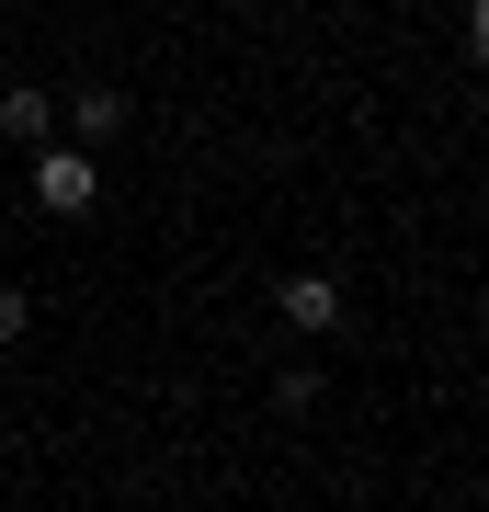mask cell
Instances as JSON below:
<instances>
[{"label":"cell","mask_w":489,"mask_h":512,"mask_svg":"<svg viewBox=\"0 0 489 512\" xmlns=\"http://www.w3.org/2000/svg\"><path fill=\"white\" fill-rule=\"evenodd\" d=\"M0 137H23V148L57 137V92H46V80H12V92H0Z\"/></svg>","instance_id":"3957f363"},{"label":"cell","mask_w":489,"mask_h":512,"mask_svg":"<svg viewBox=\"0 0 489 512\" xmlns=\"http://www.w3.org/2000/svg\"><path fill=\"white\" fill-rule=\"evenodd\" d=\"M23 194H35V217H91V205H103V160L46 137L35 160H23Z\"/></svg>","instance_id":"6da1fadb"},{"label":"cell","mask_w":489,"mask_h":512,"mask_svg":"<svg viewBox=\"0 0 489 512\" xmlns=\"http://www.w3.org/2000/svg\"><path fill=\"white\" fill-rule=\"evenodd\" d=\"M342 274H285V330H308V342H330V330H342Z\"/></svg>","instance_id":"7a4b0ae2"},{"label":"cell","mask_w":489,"mask_h":512,"mask_svg":"<svg viewBox=\"0 0 489 512\" xmlns=\"http://www.w3.org/2000/svg\"><path fill=\"white\" fill-rule=\"evenodd\" d=\"M23 330H35V296H23V285H0V353H12Z\"/></svg>","instance_id":"5b68a950"},{"label":"cell","mask_w":489,"mask_h":512,"mask_svg":"<svg viewBox=\"0 0 489 512\" xmlns=\"http://www.w3.org/2000/svg\"><path fill=\"white\" fill-rule=\"evenodd\" d=\"M126 114H137V103L114 92V80H80V92H69V126H80V137H69V148H103L114 126H126Z\"/></svg>","instance_id":"277c9868"}]
</instances>
